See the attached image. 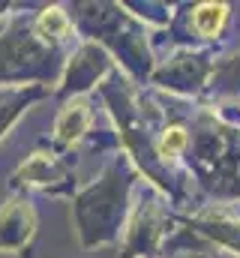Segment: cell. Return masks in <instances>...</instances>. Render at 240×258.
Instances as JSON below:
<instances>
[{"instance_id": "cell-1", "label": "cell", "mask_w": 240, "mask_h": 258, "mask_svg": "<svg viewBox=\"0 0 240 258\" xmlns=\"http://www.w3.org/2000/svg\"><path fill=\"white\" fill-rule=\"evenodd\" d=\"M87 123H90L87 105L78 99V102H72V105L63 108V114H60V120H57V138L63 141V144H66V141H75V138L84 132Z\"/></svg>"}, {"instance_id": "cell-2", "label": "cell", "mask_w": 240, "mask_h": 258, "mask_svg": "<svg viewBox=\"0 0 240 258\" xmlns=\"http://www.w3.org/2000/svg\"><path fill=\"white\" fill-rule=\"evenodd\" d=\"M225 15H228L225 6H213V3L198 6L195 9V27H198V33L201 36H216L219 27H222V21H225Z\"/></svg>"}, {"instance_id": "cell-3", "label": "cell", "mask_w": 240, "mask_h": 258, "mask_svg": "<svg viewBox=\"0 0 240 258\" xmlns=\"http://www.w3.org/2000/svg\"><path fill=\"white\" fill-rule=\"evenodd\" d=\"M183 147H186V132L180 126H171V129L162 132V144H159V153H162V156H174Z\"/></svg>"}, {"instance_id": "cell-4", "label": "cell", "mask_w": 240, "mask_h": 258, "mask_svg": "<svg viewBox=\"0 0 240 258\" xmlns=\"http://www.w3.org/2000/svg\"><path fill=\"white\" fill-rule=\"evenodd\" d=\"M66 27H69V21H66V15H63L60 9H45V15H42V30H45L48 36L66 33Z\"/></svg>"}]
</instances>
